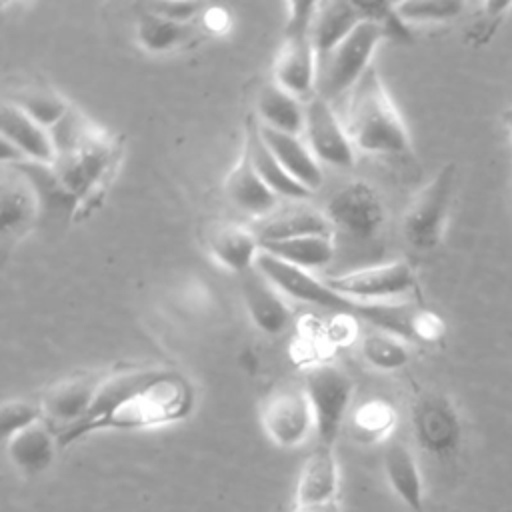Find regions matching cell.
Returning <instances> with one entry per match:
<instances>
[{"mask_svg":"<svg viewBox=\"0 0 512 512\" xmlns=\"http://www.w3.org/2000/svg\"><path fill=\"white\" fill-rule=\"evenodd\" d=\"M194 386L170 368H122L104 374L88 416L58 434L66 448L100 430H140L174 424L194 408Z\"/></svg>","mask_w":512,"mask_h":512,"instance_id":"6da1fadb","label":"cell"},{"mask_svg":"<svg viewBox=\"0 0 512 512\" xmlns=\"http://www.w3.org/2000/svg\"><path fill=\"white\" fill-rule=\"evenodd\" d=\"M56 144V170L62 184L78 198L80 206L102 192L122 154V144L106 128L88 120L82 112L70 110L52 128Z\"/></svg>","mask_w":512,"mask_h":512,"instance_id":"7a4b0ae2","label":"cell"},{"mask_svg":"<svg viewBox=\"0 0 512 512\" xmlns=\"http://www.w3.org/2000/svg\"><path fill=\"white\" fill-rule=\"evenodd\" d=\"M346 96L342 122L354 148L378 156H400L410 150L408 128L374 66Z\"/></svg>","mask_w":512,"mask_h":512,"instance_id":"3957f363","label":"cell"},{"mask_svg":"<svg viewBox=\"0 0 512 512\" xmlns=\"http://www.w3.org/2000/svg\"><path fill=\"white\" fill-rule=\"evenodd\" d=\"M456 188V166L446 162L412 196L402 216V236L412 250L430 252L440 246Z\"/></svg>","mask_w":512,"mask_h":512,"instance_id":"277c9868","label":"cell"},{"mask_svg":"<svg viewBox=\"0 0 512 512\" xmlns=\"http://www.w3.org/2000/svg\"><path fill=\"white\" fill-rule=\"evenodd\" d=\"M382 40H386L382 30L364 18L338 46L320 58V96L330 100L348 94L372 66V56Z\"/></svg>","mask_w":512,"mask_h":512,"instance_id":"5b68a950","label":"cell"},{"mask_svg":"<svg viewBox=\"0 0 512 512\" xmlns=\"http://www.w3.org/2000/svg\"><path fill=\"white\" fill-rule=\"evenodd\" d=\"M304 390L314 410L318 444L334 448L352 404V376L336 364H318L306 374Z\"/></svg>","mask_w":512,"mask_h":512,"instance_id":"8992f818","label":"cell"},{"mask_svg":"<svg viewBox=\"0 0 512 512\" xmlns=\"http://www.w3.org/2000/svg\"><path fill=\"white\" fill-rule=\"evenodd\" d=\"M324 282L340 296L360 304L392 302L394 298H402L416 290L414 270L404 260H392L336 276H324Z\"/></svg>","mask_w":512,"mask_h":512,"instance_id":"52a82bcc","label":"cell"},{"mask_svg":"<svg viewBox=\"0 0 512 512\" xmlns=\"http://www.w3.org/2000/svg\"><path fill=\"white\" fill-rule=\"evenodd\" d=\"M414 440L428 456L450 458L462 440V422L454 402L438 390L420 392L410 408Z\"/></svg>","mask_w":512,"mask_h":512,"instance_id":"ba28073f","label":"cell"},{"mask_svg":"<svg viewBox=\"0 0 512 512\" xmlns=\"http://www.w3.org/2000/svg\"><path fill=\"white\" fill-rule=\"evenodd\" d=\"M256 270L282 294L304 304H312V306L336 310V314H352V316H360L366 306L340 296L324 282V278L314 276L310 270L282 262L264 250L256 260Z\"/></svg>","mask_w":512,"mask_h":512,"instance_id":"9c48e42d","label":"cell"},{"mask_svg":"<svg viewBox=\"0 0 512 512\" xmlns=\"http://www.w3.org/2000/svg\"><path fill=\"white\" fill-rule=\"evenodd\" d=\"M260 422L270 442L288 450L302 446L316 432L314 410L304 386L274 390L262 404Z\"/></svg>","mask_w":512,"mask_h":512,"instance_id":"30bf717a","label":"cell"},{"mask_svg":"<svg viewBox=\"0 0 512 512\" xmlns=\"http://www.w3.org/2000/svg\"><path fill=\"white\" fill-rule=\"evenodd\" d=\"M330 226L360 240L374 238L386 220L384 202L374 186L362 180L344 184L324 208Z\"/></svg>","mask_w":512,"mask_h":512,"instance_id":"8fae6325","label":"cell"},{"mask_svg":"<svg viewBox=\"0 0 512 512\" xmlns=\"http://www.w3.org/2000/svg\"><path fill=\"white\" fill-rule=\"evenodd\" d=\"M338 492L340 472L336 452L316 442L300 468L290 512H340Z\"/></svg>","mask_w":512,"mask_h":512,"instance_id":"7c38bea8","label":"cell"},{"mask_svg":"<svg viewBox=\"0 0 512 512\" xmlns=\"http://www.w3.org/2000/svg\"><path fill=\"white\" fill-rule=\"evenodd\" d=\"M304 132L308 148L318 162L336 168L354 166L356 148L328 98L316 94L312 100H308Z\"/></svg>","mask_w":512,"mask_h":512,"instance_id":"4fadbf2b","label":"cell"},{"mask_svg":"<svg viewBox=\"0 0 512 512\" xmlns=\"http://www.w3.org/2000/svg\"><path fill=\"white\" fill-rule=\"evenodd\" d=\"M102 376L104 374L90 372L74 374L52 384L42 394L38 404L42 408L44 422L56 432V436L80 424L88 416Z\"/></svg>","mask_w":512,"mask_h":512,"instance_id":"5bb4252c","label":"cell"},{"mask_svg":"<svg viewBox=\"0 0 512 512\" xmlns=\"http://www.w3.org/2000/svg\"><path fill=\"white\" fill-rule=\"evenodd\" d=\"M318 68V54L310 32L284 34V42L274 60V82L298 100H312L316 96Z\"/></svg>","mask_w":512,"mask_h":512,"instance_id":"9a60e30c","label":"cell"},{"mask_svg":"<svg viewBox=\"0 0 512 512\" xmlns=\"http://www.w3.org/2000/svg\"><path fill=\"white\" fill-rule=\"evenodd\" d=\"M224 196L240 212L256 216L258 220L266 218L276 208L278 196L258 174L246 142H242L240 156L224 178Z\"/></svg>","mask_w":512,"mask_h":512,"instance_id":"2e32d148","label":"cell"},{"mask_svg":"<svg viewBox=\"0 0 512 512\" xmlns=\"http://www.w3.org/2000/svg\"><path fill=\"white\" fill-rule=\"evenodd\" d=\"M58 448V436L44 420L6 440V456L10 464L26 478L44 474L52 466Z\"/></svg>","mask_w":512,"mask_h":512,"instance_id":"e0dca14e","label":"cell"},{"mask_svg":"<svg viewBox=\"0 0 512 512\" xmlns=\"http://www.w3.org/2000/svg\"><path fill=\"white\" fill-rule=\"evenodd\" d=\"M2 138L10 142L26 160L38 164H54L56 160V144L52 132L32 120L14 104H2Z\"/></svg>","mask_w":512,"mask_h":512,"instance_id":"ac0fdd59","label":"cell"},{"mask_svg":"<svg viewBox=\"0 0 512 512\" xmlns=\"http://www.w3.org/2000/svg\"><path fill=\"white\" fill-rule=\"evenodd\" d=\"M242 296L250 320L264 334L278 336L290 326L292 312L282 300L280 290L272 286L256 268L246 274Z\"/></svg>","mask_w":512,"mask_h":512,"instance_id":"d6986e66","label":"cell"},{"mask_svg":"<svg viewBox=\"0 0 512 512\" xmlns=\"http://www.w3.org/2000/svg\"><path fill=\"white\" fill-rule=\"evenodd\" d=\"M208 250L222 268L236 274H248L254 270L262 252L254 230L232 222L214 226L208 232Z\"/></svg>","mask_w":512,"mask_h":512,"instance_id":"ffe728a7","label":"cell"},{"mask_svg":"<svg viewBox=\"0 0 512 512\" xmlns=\"http://www.w3.org/2000/svg\"><path fill=\"white\" fill-rule=\"evenodd\" d=\"M382 464L386 482L394 494L412 512H424V484L414 452L402 440H388Z\"/></svg>","mask_w":512,"mask_h":512,"instance_id":"44dd1931","label":"cell"},{"mask_svg":"<svg viewBox=\"0 0 512 512\" xmlns=\"http://www.w3.org/2000/svg\"><path fill=\"white\" fill-rule=\"evenodd\" d=\"M40 216V206L30 180L14 166L4 168L0 188L2 234H20Z\"/></svg>","mask_w":512,"mask_h":512,"instance_id":"7402d4cb","label":"cell"},{"mask_svg":"<svg viewBox=\"0 0 512 512\" xmlns=\"http://www.w3.org/2000/svg\"><path fill=\"white\" fill-rule=\"evenodd\" d=\"M244 142L250 150V156H252V162L258 170V174L262 176V180L268 184V188L276 196H284L290 200H304L312 194L306 186H302L298 180H294L286 172V168L280 164V160L272 154V150L268 148V144L264 142V138L260 134V124H258L256 114L248 116V120H246Z\"/></svg>","mask_w":512,"mask_h":512,"instance_id":"603a6c76","label":"cell"},{"mask_svg":"<svg viewBox=\"0 0 512 512\" xmlns=\"http://www.w3.org/2000/svg\"><path fill=\"white\" fill-rule=\"evenodd\" d=\"M362 20L364 16L360 14L356 2H318L310 26V38L318 54V62L334 46H338Z\"/></svg>","mask_w":512,"mask_h":512,"instance_id":"cb8c5ba5","label":"cell"},{"mask_svg":"<svg viewBox=\"0 0 512 512\" xmlns=\"http://www.w3.org/2000/svg\"><path fill=\"white\" fill-rule=\"evenodd\" d=\"M260 124V122H258ZM260 134L272 154L280 160V164L286 168V172L298 180L302 186H306L310 192L318 190L322 186V168L320 162L314 158L312 150L302 144L298 136L276 132L272 128H266L260 124Z\"/></svg>","mask_w":512,"mask_h":512,"instance_id":"d4e9b609","label":"cell"},{"mask_svg":"<svg viewBox=\"0 0 512 512\" xmlns=\"http://www.w3.org/2000/svg\"><path fill=\"white\" fill-rule=\"evenodd\" d=\"M256 238L262 242L288 240L312 234H332L328 218L312 208H292L284 212H272L260 218L252 228Z\"/></svg>","mask_w":512,"mask_h":512,"instance_id":"484cf974","label":"cell"},{"mask_svg":"<svg viewBox=\"0 0 512 512\" xmlns=\"http://www.w3.org/2000/svg\"><path fill=\"white\" fill-rule=\"evenodd\" d=\"M256 118L266 128L298 136L306 124V108L296 96L272 82L258 94Z\"/></svg>","mask_w":512,"mask_h":512,"instance_id":"4316f807","label":"cell"},{"mask_svg":"<svg viewBox=\"0 0 512 512\" xmlns=\"http://www.w3.org/2000/svg\"><path fill=\"white\" fill-rule=\"evenodd\" d=\"M260 248L274 258L304 270L322 268L334 258L332 234H312L276 242H262Z\"/></svg>","mask_w":512,"mask_h":512,"instance_id":"83f0119b","label":"cell"},{"mask_svg":"<svg viewBox=\"0 0 512 512\" xmlns=\"http://www.w3.org/2000/svg\"><path fill=\"white\" fill-rule=\"evenodd\" d=\"M194 32L192 24H180L174 20H168L148 8L138 14L134 36L142 50L150 54H166L170 50H176L184 46Z\"/></svg>","mask_w":512,"mask_h":512,"instance_id":"f1b7e54d","label":"cell"},{"mask_svg":"<svg viewBox=\"0 0 512 512\" xmlns=\"http://www.w3.org/2000/svg\"><path fill=\"white\" fill-rule=\"evenodd\" d=\"M6 102L20 108L24 114H28L32 120L42 124L52 132L72 110L64 96L58 92L46 88V86H24L14 90L12 96L6 98Z\"/></svg>","mask_w":512,"mask_h":512,"instance_id":"f546056e","label":"cell"},{"mask_svg":"<svg viewBox=\"0 0 512 512\" xmlns=\"http://www.w3.org/2000/svg\"><path fill=\"white\" fill-rule=\"evenodd\" d=\"M360 354L376 370H398L410 362V350L406 340L376 328L360 340Z\"/></svg>","mask_w":512,"mask_h":512,"instance_id":"4dcf8cb0","label":"cell"},{"mask_svg":"<svg viewBox=\"0 0 512 512\" xmlns=\"http://www.w3.org/2000/svg\"><path fill=\"white\" fill-rule=\"evenodd\" d=\"M396 424V410L384 398H370L352 412L354 436L362 442L386 440Z\"/></svg>","mask_w":512,"mask_h":512,"instance_id":"1f68e13d","label":"cell"},{"mask_svg":"<svg viewBox=\"0 0 512 512\" xmlns=\"http://www.w3.org/2000/svg\"><path fill=\"white\" fill-rule=\"evenodd\" d=\"M398 16L408 24H440L458 18L466 4L460 0H406L394 2Z\"/></svg>","mask_w":512,"mask_h":512,"instance_id":"d6a6232c","label":"cell"},{"mask_svg":"<svg viewBox=\"0 0 512 512\" xmlns=\"http://www.w3.org/2000/svg\"><path fill=\"white\" fill-rule=\"evenodd\" d=\"M360 14L374 22L384 38L396 40V42H412V30L410 26L398 16L394 2H356Z\"/></svg>","mask_w":512,"mask_h":512,"instance_id":"836d02e7","label":"cell"},{"mask_svg":"<svg viewBox=\"0 0 512 512\" xmlns=\"http://www.w3.org/2000/svg\"><path fill=\"white\" fill-rule=\"evenodd\" d=\"M512 10V2H482L478 6L476 18L468 28V42L472 46H486L498 34L500 26L504 24L508 12Z\"/></svg>","mask_w":512,"mask_h":512,"instance_id":"e575fe53","label":"cell"},{"mask_svg":"<svg viewBox=\"0 0 512 512\" xmlns=\"http://www.w3.org/2000/svg\"><path fill=\"white\" fill-rule=\"evenodd\" d=\"M40 420H44V416L38 402H30L22 398L6 400L0 408V432L4 442Z\"/></svg>","mask_w":512,"mask_h":512,"instance_id":"d590c367","label":"cell"},{"mask_svg":"<svg viewBox=\"0 0 512 512\" xmlns=\"http://www.w3.org/2000/svg\"><path fill=\"white\" fill-rule=\"evenodd\" d=\"M146 8L168 18V20H174L180 24H192V20L196 16H200V12L204 10V4H200V2H152Z\"/></svg>","mask_w":512,"mask_h":512,"instance_id":"8d00e7d4","label":"cell"},{"mask_svg":"<svg viewBox=\"0 0 512 512\" xmlns=\"http://www.w3.org/2000/svg\"><path fill=\"white\" fill-rule=\"evenodd\" d=\"M204 24L210 32L222 34L230 28V14L224 6H208L204 8Z\"/></svg>","mask_w":512,"mask_h":512,"instance_id":"74e56055","label":"cell"},{"mask_svg":"<svg viewBox=\"0 0 512 512\" xmlns=\"http://www.w3.org/2000/svg\"><path fill=\"white\" fill-rule=\"evenodd\" d=\"M502 120H504V128H506V132H508V136H510V142H512V106L504 110Z\"/></svg>","mask_w":512,"mask_h":512,"instance_id":"f35d334b","label":"cell"}]
</instances>
